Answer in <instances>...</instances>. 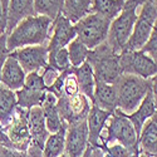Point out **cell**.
I'll use <instances>...</instances> for the list:
<instances>
[{
  "instance_id": "6da1fadb",
  "label": "cell",
  "mask_w": 157,
  "mask_h": 157,
  "mask_svg": "<svg viewBox=\"0 0 157 157\" xmlns=\"http://www.w3.org/2000/svg\"><path fill=\"white\" fill-rule=\"evenodd\" d=\"M52 28L53 20L48 17L34 15L21 20L13 32L6 35L8 50L11 53L24 47L48 45Z\"/></svg>"
},
{
  "instance_id": "7a4b0ae2",
  "label": "cell",
  "mask_w": 157,
  "mask_h": 157,
  "mask_svg": "<svg viewBox=\"0 0 157 157\" xmlns=\"http://www.w3.org/2000/svg\"><path fill=\"white\" fill-rule=\"evenodd\" d=\"M112 143H120V145L127 147L129 151L141 153L138 147V135L136 129L127 114L122 113L120 109H116V112L112 113L108 118L106 127L101 135L98 148H103Z\"/></svg>"
},
{
  "instance_id": "3957f363",
  "label": "cell",
  "mask_w": 157,
  "mask_h": 157,
  "mask_svg": "<svg viewBox=\"0 0 157 157\" xmlns=\"http://www.w3.org/2000/svg\"><path fill=\"white\" fill-rule=\"evenodd\" d=\"M114 86L117 89V102H118L117 109L124 114L135 112L151 89L150 79H143L132 74H121Z\"/></svg>"
},
{
  "instance_id": "277c9868",
  "label": "cell",
  "mask_w": 157,
  "mask_h": 157,
  "mask_svg": "<svg viewBox=\"0 0 157 157\" xmlns=\"http://www.w3.org/2000/svg\"><path fill=\"white\" fill-rule=\"evenodd\" d=\"M120 56L104 42L97 48L89 50L87 62L93 68L96 81L114 84L121 77Z\"/></svg>"
},
{
  "instance_id": "5b68a950",
  "label": "cell",
  "mask_w": 157,
  "mask_h": 157,
  "mask_svg": "<svg viewBox=\"0 0 157 157\" xmlns=\"http://www.w3.org/2000/svg\"><path fill=\"white\" fill-rule=\"evenodd\" d=\"M111 23V20L96 13H89L88 15L74 24L77 39L89 50H92L107 40Z\"/></svg>"
},
{
  "instance_id": "8992f818",
  "label": "cell",
  "mask_w": 157,
  "mask_h": 157,
  "mask_svg": "<svg viewBox=\"0 0 157 157\" xmlns=\"http://www.w3.org/2000/svg\"><path fill=\"white\" fill-rule=\"evenodd\" d=\"M137 10H138L137 6L128 5L124 3L121 14L117 18H114L111 23L106 43L117 54H121L123 52L131 34H132L135 23L137 19V14H138Z\"/></svg>"
},
{
  "instance_id": "52a82bcc",
  "label": "cell",
  "mask_w": 157,
  "mask_h": 157,
  "mask_svg": "<svg viewBox=\"0 0 157 157\" xmlns=\"http://www.w3.org/2000/svg\"><path fill=\"white\" fill-rule=\"evenodd\" d=\"M156 19H157V9L151 0H147L141 6V10L137 14L132 34H131L123 52L141 50L152 34Z\"/></svg>"
},
{
  "instance_id": "ba28073f",
  "label": "cell",
  "mask_w": 157,
  "mask_h": 157,
  "mask_svg": "<svg viewBox=\"0 0 157 157\" xmlns=\"http://www.w3.org/2000/svg\"><path fill=\"white\" fill-rule=\"evenodd\" d=\"M18 107L30 109L40 107L47 96V86L44 84L40 72H32L25 77L24 86L15 92Z\"/></svg>"
},
{
  "instance_id": "9c48e42d",
  "label": "cell",
  "mask_w": 157,
  "mask_h": 157,
  "mask_svg": "<svg viewBox=\"0 0 157 157\" xmlns=\"http://www.w3.org/2000/svg\"><path fill=\"white\" fill-rule=\"evenodd\" d=\"M120 65L122 74H132L143 79H151L157 74V64L142 50L122 52Z\"/></svg>"
},
{
  "instance_id": "30bf717a",
  "label": "cell",
  "mask_w": 157,
  "mask_h": 157,
  "mask_svg": "<svg viewBox=\"0 0 157 157\" xmlns=\"http://www.w3.org/2000/svg\"><path fill=\"white\" fill-rule=\"evenodd\" d=\"M90 106H92V102L83 93H78L73 97H67L63 94L57 101V109L65 126L87 120Z\"/></svg>"
},
{
  "instance_id": "8fae6325",
  "label": "cell",
  "mask_w": 157,
  "mask_h": 157,
  "mask_svg": "<svg viewBox=\"0 0 157 157\" xmlns=\"http://www.w3.org/2000/svg\"><path fill=\"white\" fill-rule=\"evenodd\" d=\"M28 116L29 109L17 107L10 123L4 127V131L9 141L11 142L13 148L21 152H27L32 142L28 126Z\"/></svg>"
},
{
  "instance_id": "7c38bea8",
  "label": "cell",
  "mask_w": 157,
  "mask_h": 157,
  "mask_svg": "<svg viewBox=\"0 0 157 157\" xmlns=\"http://www.w3.org/2000/svg\"><path fill=\"white\" fill-rule=\"evenodd\" d=\"M11 53L18 59L25 74H29L32 72H40L48 65V45L24 47L11 52Z\"/></svg>"
},
{
  "instance_id": "4fadbf2b",
  "label": "cell",
  "mask_w": 157,
  "mask_h": 157,
  "mask_svg": "<svg viewBox=\"0 0 157 157\" xmlns=\"http://www.w3.org/2000/svg\"><path fill=\"white\" fill-rule=\"evenodd\" d=\"M89 146L87 120L67 126L65 129V148L67 157H82Z\"/></svg>"
},
{
  "instance_id": "5bb4252c",
  "label": "cell",
  "mask_w": 157,
  "mask_h": 157,
  "mask_svg": "<svg viewBox=\"0 0 157 157\" xmlns=\"http://www.w3.org/2000/svg\"><path fill=\"white\" fill-rule=\"evenodd\" d=\"M77 38L74 24H72L62 14L53 21V28L50 33V39L48 42L49 54L56 53L59 49L67 48L69 43Z\"/></svg>"
},
{
  "instance_id": "9a60e30c",
  "label": "cell",
  "mask_w": 157,
  "mask_h": 157,
  "mask_svg": "<svg viewBox=\"0 0 157 157\" xmlns=\"http://www.w3.org/2000/svg\"><path fill=\"white\" fill-rule=\"evenodd\" d=\"M28 126H29V133H30V140H32L29 147L43 151L44 143L50 133L45 126L44 113H43L42 107H33L29 109Z\"/></svg>"
},
{
  "instance_id": "2e32d148",
  "label": "cell",
  "mask_w": 157,
  "mask_h": 157,
  "mask_svg": "<svg viewBox=\"0 0 157 157\" xmlns=\"http://www.w3.org/2000/svg\"><path fill=\"white\" fill-rule=\"evenodd\" d=\"M25 77L27 74L23 71L18 59L14 57V54L10 53L3 65L2 74H0V84L17 92L24 86Z\"/></svg>"
},
{
  "instance_id": "e0dca14e",
  "label": "cell",
  "mask_w": 157,
  "mask_h": 157,
  "mask_svg": "<svg viewBox=\"0 0 157 157\" xmlns=\"http://www.w3.org/2000/svg\"><path fill=\"white\" fill-rule=\"evenodd\" d=\"M34 15H36L34 0H10L6 9V35H9L21 20Z\"/></svg>"
},
{
  "instance_id": "ac0fdd59",
  "label": "cell",
  "mask_w": 157,
  "mask_h": 157,
  "mask_svg": "<svg viewBox=\"0 0 157 157\" xmlns=\"http://www.w3.org/2000/svg\"><path fill=\"white\" fill-rule=\"evenodd\" d=\"M112 113L106 112L97 106L92 104L90 111L87 116V127H88V142L89 146L99 147V138L103 132L106 123Z\"/></svg>"
},
{
  "instance_id": "d6986e66",
  "label": "cell",
  "mask_w": 157,
  "mask_h": 157,
  "mask_svg": "<svg viewBox=\"0 0 157 157\" xmlns=\"http://www.w3.org/2000/svg\"><path fill=\"white\" fill-rule=\"evenodd\" d=\"M92 104H94V106H97L98 108L106 112L114 113L116 109L118 108L116 86L96 81V88H94Z\"/></svg>"
},
{
  "instance_id": "ffe728a7",
  "label": "cell",
  "mask_w": 157,
  "mask_h": 157,
  "mask_svg": "<svg viewBox=\"0 0 157 157\" xmlns=\"http://www.w3.org/2000/svg\"><path fill=\"white\" fill-rule=\"evenodd\" d=\"M138 147L143 155L157 156V112L143 124L138 135Z\"/></svg>"
},
{
  "instance_id": "44dd1931",
  "label": "cell",
  "mask_w": 157,
  "mask_h": 157,
  "mask_svg": "<svg viewBox=\"0 0 157 157\" xmlns=\"http://www.w3.org/2000/svg\"><path fill=\"white\" fill-rule=\"evenodd\" d=\"M57 101L58 98L47 89V96L40 107L44 113L45 126H47V129L49 131V133H56L62 128H67V126L63 123L59 112L57 109Z\"/></svg>"
},
{
  "instance_id": "7402d4cb",
  "label": "cell",
  "mask_w": 157,
  "mask_h": 157,
  "mask_svg": "<svg viewBox=\"0 0 157 157\" xmlns=\"http://www.w3.org/2000/svg\"><path fill=\"white\" fill-rule=\"evenodd\" d=\"M155 113H156V107H155L153 97H152L151 89H150L148 93L145 97V99H143L141 102V104L137 107V109L135 112H132L131 114H127V117L129 118V121L132 122L137 135H140L143 124H145Z\"/></svg>"
},
{
  "instance_id": "603a6c76",
  "label": "cell",
  "mask_w": 157,
  "mask_h": 157,
  "mask_svg": "<svg viewBox=\"0 0 157 157\" xmlns=\"http://www.w3.org/2000/svg\"><path fill=\"white\" fill-rule=\"evenodd\" d=\"M73 73L78 81V84H79L81 93H83L92 102L93 94H94V88H96V78H94L93 68L90 67V64L86 60L79 67L73 68Z\"/></svg>"
},
{
  "instance_id": "cb8c5ba5",
  "label": "cell",
  "mask_w": 157,
  "mask_h": 157,
  "mask_svg": "<svg viewBox=\"0 0 157 157\" xmlns=\"http://www.w3.org/2000/svg\"><path fill=\"white\" fill-rule=\"evenodd\" d=\"M92 3L93 0H64L62 15L72 24H75L92 13Z\"/></svg>"
},
{
  "instance_id": "d4e9b609",
  "label": "cell",
  "mask_w": 157,
  "mask_h": 157,
  "mask_svg": "<svg viewBox=\"0 0 157 157\" xmlns=\"http://www.w3.org/2000/svg\"><path fill=\"white\" fill-rule=\"evenodd\" d=\"M18 107L17 94L11 90L0 84V123L6 127Z\"/></svg>"
},
{
  "instance_id": "484cf974",
  "label": "cell",
  "mask_w": 157,
  "mask_h": 157,
  "mask_svg": "<svg viewBox=\"0 0 157 157\" xmlns=\"http://www.w3.org/2000/svg\"><path fill=\"white\" fill-rule=\"evenodd\" d=\"M124 3L126 0H93L92 13H96V14L112 21L121 14Z\"/></svg>"
},
{
  "instance_id": "4316f807",
  "label": "cell",
  "mask_w": 157,
  "mask_h": 157,
  "mask_svg": "<svg viewBox=\"0 0 157 157\" xmlns=\"http://www.w3.org/2000/svg\"><path fill=\"white\" fill-rule=\"evenodd\" d=\"M65 129L62 128L56 133H50L44 143L43 157H60L65 148Z\"/></svg>"
},
{
  "instance_id": "83f0119b",
  "label": "cell",
  "mask_w": 157,
  "mask_h": 157,
  "mask_svg": "<svg viewBox=\"0 0 157 157\" xmlns=\"http://www.w3.org/2000/svg\"><path fill=\"white\" fill-rule=\"evenodd\" d=\"M64 0H34V9L36 15L48 17L56 20L63 11Z\"/></svg>"
},
{
  "instance_id": "f1b7e54d",
  "label": "cell",
  "mask_w": 157,
  "mask_h": 157,
  "mask_svg": "<svg viewBox=\"0 0 157 157\" xmlns=\"http://www.w3.org/2000/svg\"><path fill=\"white\" fill-rule=\"evenodd\" d=\"M67 49H68L69 60H71V64L73 68H77V67H79V65H82L87 60L88 54H89V49L82 42L78 40L77 38L69 43Z\"/></svg>"
},
{
  "instance_id": "f546056e",
  "label": "cell",
  "mask_w": 157,
  "mask_h": 157,
  "mask_svg": "<svg viewBox=\"0 0 157 157\" xmlns=\"http://www.w3.org/2000/svg\"><path fill=\"white\" fill-rule=\"evenodd\" d=\"M48 64L50 65V67L56 68L59 73L71 71L73 68L72 64H71V60H69V54H68V49L67 48L59 49L58 52H56V53L49 54Z\"/></svg>"
},
{
  "instance_id": "4dcf8cb0",
  "label": "cell",
  "mask_w": 157,
  "mask_h": 157,
  "mask_svg": "<svg viewBox=\"0 0 157 157\" xmlns=\"http://www.w3.org/2000/svg\"><path fill=\"white\" fill-rule=\"evenodd\" d=\"M101 150L103 151L104 157H140L141 155L129 151L127 147L120 145V143H112Z\"/></svg>"
},
{
  "instance_id": "1f68e13d",
  "label": "cell",
  "mask_w": 157,
  "mask_h": 157,
  "mask_svg": "<svg viewBox=\"0 0 157 157\" xmlns=\"http://www.w3.org/2000/svg\"><path fill=\"white\" fill-rule=\"evenodd\" d=\"M78 93H81L79 90V84H78V81L73 73V68L71 71L67 72V75H65L64 79V86H63V94L67 97H73Z\"/></svg>"
},
{
  "instance_id": "d6a6232c",
  "label": "cell",
  "mask_w": 157,
  "mask_h": 157,
  "mask_svg": "<svg viewBox=\"0 0 157 157\" xmlns=\"http://www.w3.org/2000/svg\"><path fill=\"white\" fill-rule=\"evenodd\" d=\"M143 53H146L156 64H157V19L155 21L153 25V30L151 36L148 38V40L146 42V44L142 47L141 49Z\"/></svg>"
},
{
  "instance_id": "836d02e7",
  "label": "cell",
  "mask_w": 157,
  "mask_h": 157,
  "mask_svg": "<svg viewBox=\"0 0 157 157\" xmlns=\"http://www.w3.org/2000/svg\"><path fill=\"white\" fill-rule=\"evenodd\" d=\"M40 74H42V77H43V81H44V84L47 86V89L54 83V81L58 78V75L60 74L56 68H53V67H50V65L48 64L47 67L44 68V69H42L40 71Z\"/></svg>"
},
{
  "instance_id": "e575fe53",
  "label": "cell",
  "mask_w": 157,
  "mask_h": 157,
  "mask_svg": "<svg viewBox=\"0 0 157 157\" xmlns=\"http://www.w3.org/2000/svg\"><path fill=\"white\" fill-rule=\"evenodd\" d=\"M9 54H10V52L8 50V47H6V34H5L0 36V74H2L3 65Z\"/></svg>"
},
{
  "instance_id": "d590c367",
  "label": "cell",
  "mask_w": 157,
  "mask_h": 157,
  "mask_svg": "<svg viewBox=\"0 0 157 157\" xmlns=\"http://www.w3.org/2000/svg\"><path fill=\"white\" fill-rule=\"evenodd\" d=\"M0 157H28V156H27V152H21V151L0 145Z\"/></svg>"
},
{
  "instance_id": "8d00e7d4",
  "label": "cell",
  "mask_w": 157,
  "mask_h": 157,
  "mask_svg": "<svg viewBox=\"0 0 157 157\" xmlns=\"http://www.w3.org/2000/svg\"><path fill=\"white\" fill-rule=\"evenodd\" d=\"M6 34V15L0 4V36Z\"/></svg>"
},
{
  "instance_id": "74e56055",
  "label": "cell",
  "mask_w": 157,
  "mask_h": 157,
  "mask_svg": "<svg viewBox=\"0 0 157 157\" xmlns=\"http://www.w3.org/2000/svg\"><path fill=\"white\" fill-rule=\"evenodd\" d=\"M150 82H151V93L153 97V103H155L156 112H157V74L151 78Z\"/></svg>"
},
{
  "instance_id": "f35d334b",
  "label": "cell",
  "mask_w": 157,
  "mask_h": 157,
  "mask_svg": "<svg viewBox=\"0 0 157 157\" xmlns=\"http://www.w3.org/2000/svg\"><path fill=\"white\" fill-rule=\"evenodd\" d=\"M93 151H92V157H104V153L101 148L98 147H92Z\"/></svg>"
},
{
  "instance_id": "ab89813d",
  "label": "cell",
  "mask_w": 157,
  "mask_h": 157,
  "mask_svg": "<svg viewBox=\"0 0 157 157\" xmlns=\"http://www.w3.org/2000/svg\"><path fill=\"white\" fill-rule=\"evenodd\" d=\"M9 2L10 0H0V4H2V6H3V10L5 13V15H6V9H8V5H9Z\"/></svg>"
},
{
  "instance_id": "60d3db41",
  "label": "cell",
  "mask_w": 157,
  "mask_h": 157,
  "mask_svg": "<svg viewBox=\"0 0 157 157\" xmlns=\"http://www.w3.org/2000/svg\"><path fill=\"white\" fill-rule=\"evenodd\" d=\"M92 151H93L92 146H88V148L86 150V152L83 153V156H82V157H92Z\"/></svg>"
},
{
  "instance_id": "b9f144b4",
  "label": "cell",
  "mask_w": 157,
  "mask_h": 157,
  "mask_svg": "<svg viewBox=\"0 0 157 157\" xmlns=\"http://www.w3.org/2000/svg\"><path fill=\"white\" fill-rule=\"evenodd\" d=\"M140 157H151V156H148V155H143V153H141V155H140Z\"/></svg>"
},
{
  "instance_id": "7bdbcfd3",
  "label": "cell",
  "mask_w": 157,
  "mask_h": 157,
  "mask_svg": "<svg viewBox=\"0 0 157 157\" xmlns=\"http://www.w3.org/2000/svg\"><path fill=\"white\" fill-rule=\"evenodd\" d=\"M60 157H67V156H65V155H63V156H60Z\"/></svg>"
}]
</instances>
